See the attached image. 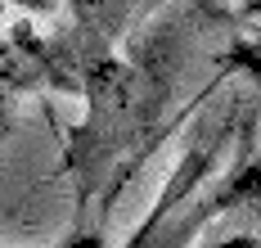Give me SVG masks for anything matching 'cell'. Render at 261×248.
I'll list each match as a JSON object with an SVG mask.
<instances>
[{
  "mask_svg": "<svg viewBox=\"0 0 261 248\" xmlns=\"http://www.w3.org/2000/svg\"><path fill=\"white\" fill-rule=\"evenodd\" d=\"M216 248H261V244L252 239V235H230V239H221Z\"/></svg>",
  "mask_w": 261,
  "mask_h": 248,
  "instance_id": "7a4b0ae2",
  "label": "cell"
},
{
  "mask_svg": "<svg viewBox=\"0 0 261 248\" xmlns=\"http://www.w3.org/2000/svg\"><path fill=\"white\" fill-rule=\"evenodd\" d=\"M14 5H23V9H50V0H14Z\"/></svg>",
  "mask_w": 261,
  "mask_h": 248,
  "instance_id": "3957f363",
  "label": "cell"
},
{
  "mask_svg": "<svg viewBox=\"0 0 261 248\" xmlns=\"http://www.w3.org/2000/svg\"><path fill=\"white\" fill-rule=\"evenodd\" d=\"M225 144H230V122L216 127V117H207V122L194 131V140H189L185 158L176 163V171L167 176L162 194L153 199L144 226H140L122 248H189L194 244V235H198L212 217L225 212L221 199H216V190L198 194L207 185V176L216 171Z\"/></svg>",
  "mask_w": 261,
  "mask_h": 248,
  "instance_id": "6da1fadb",
  "label": "cell"
},
{
  "mask_svg": "<svg viewBox=\"0 0 261 248\" xmlns=\"http://www.w3.org/2000/svg\"><path fill=\"white\" fill-rule=\"evenodd\" d=\"M0 248H5V244H0Z\"/></svg>",
  "mask_w": 261,
  "mask_h": 248,
  "instance_id": "277c9868",
  "label": "cell"
}]
</instances>
